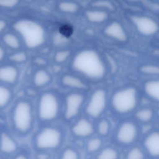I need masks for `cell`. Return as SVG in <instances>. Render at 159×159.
I'll list each match as a JSON object with an SVG mask.
<instances>
[{
  "mask_svg": "<svg viewBox=\"0 0 159 159\" xmlns=\"http://www.w3.org/2000/svg\"><path fill=\"white\" fill-rule=\"evenodd\" d=\"M70 61L71 72L86 81H99L106 74V66L102 57L93 48L78 50L73 55Z\"/></svg>",
  "mask_w": 159,
  "mask_h": 159,
  "instance_id": "1",
  "label": "cell"
},
{
  "mask_svg": "<svg viewBox=\"0 0 159 159\" xmlns=\"http://www.w3.org/2000/svg\"><path fill=\"white\" fill-rule=\"evenodd\" d=\"M12 30L19 35L24 47L29 50L40 48L47 42V35L45 27L35 20L19 19L13 23Z\"/></svg>",
  "mask_w": 159,
  "mask_h": 159,
  "instance_id": "2",
  "label": "cell"
},
{
  "mask_svg": "<svg viewBox=\"0 0 159 159\" xmlns=\"http://www.w3.org/2000/svg\"><path fill=\"white\" fill-rule=\"evenodd\" d=\"M111 106L115 112L125 115L135 109L139 103V93L136 88L127 87L116 91L111 98Z\"/></svg>",
  "mask_w": 159,
  "mask_h": 159,
  "instance_id": "3",
  "label": "cell"
},
{
  "mask_svg": "<svg viewBox=\"0 0 159 159\" xmlns=\"http://www.w3.org/2000/svg\"><path fill=\"white\" fill-rule=\"evenodd\" d=\"M60 108L59 97L54 91H47L39 96L37 113L40 120L49 121L55 119L59 113Z\"/></svg>",
  "mask_w": 159,
  "mask_h": 159,
  "instance_id": "4",
  "label": "cell"
},
{
  "mask_svg": "<svg viewBox=\"0 0 159 159\" xmlns=\"http://www.w3.org/2000/svg\"><path fill=\"white\" fill-rule=\"evenodd\" d=\"M12 122L19 132H29L33 123V112L31 103L25 99H20L16 103L12 111Z\"/></svg>",
  "mask_w": 159,
  "mask_h": 159,
  "instance_id": "5",
  "label": "cell"
},
{
  "mask_svg": "<svg viewBox=\"0 0 159 159\" xmlns=\"http://www.w3.org/2000/svg\"><path fill=\"white\" fill-rule=\"evenodd\" d=\"M107 104V94L103 88L95 89L91 94L86 106V114L93 117L98 118L104 112Z\"/></svg>",
  "mask_w": 159,
  "mask_h": 159,
  "instance_id": "6",
  "label": "cell"
},
{
  "mask_svg": "<svg viewBox=\"0 0 159 159\" xmlns=\"http://www.w3.org/2000/svg\"><path fill=\"white\" fill-rule=\"evenodd\" d=\"M62 140L60 130L53 127H47L41 130L36 137L35 145L42 150L53 149L58 147Z\"/></svg>",
  "mask_w": 159,
  "mask_h": 159,
  "instance_id": "7",
  "label": "cell"
},
{
  "mask_svg": "<svg viewBox=\"0 0 159 159\" xmlns=\"http://www.w3.org/2000/svg\"><path fill=\"white\" fill-rule=\"evenodd\" d=\"M139 135L138 125L133 120H125L118 126L116 133V140L119 144L127 146L135 142Z\"/></svg>",
  "mask_w": 159,
  "mask_h": 159,
  "instance_id": "8",
  "label": "cell"
},
{
  "mask_svg": "<svg viewBox=\"0 0 159 159\" xmlns=\"http://www.w3.org/2000/svg\"><path fill=\"white\" fill-rule=\"evenodd\" d=\"M85 100V96L81 91H72L68 93L65 98V117L70 120L76 117Z\"/></svg>",
  "mask_w": 159,
  "mask_h": 159,
  "instance_id": "9",
  "label": "cell"
},
{
  "mask_svg": "<svg viewBox=\"0 0 159 159\" xmlns=\"http://www.w3.org/2000/svg\"><path fill=\"white\" fill-rule=\"evenodd\" d=\"M131 19L137 30L144 35H153L159 30L158 23L150 17L134 16L131 17Z\"/></svg>",
  "mask_w": 159,
  "mask_h": 159,
  "instance_id": "10",
  "label": "cell"
},
{
  "mask_svg": "<svg viewBox=\"0 0 159 159\" xmlns=\"http://www.w3.org/2000/svg\"><path fill=\"white\" fill-rule=\"evenodd\" d=\"M62 86L74 90V91H83L88 89L86 81L73 73L63 74L60 79Z\"/></svg>",
  "mask_w": 159,
  "mask_h": 159,
  "instance_id": "11",
  "label": "cell"
},
{
  "mask_svg": "<svg viewBox=\"0 0 159 159\" xmlns=\"http://www.w3.org/2000/svg\"><path fill=\"white\" fill-rule=\"evenodd\" d=\"M19 70L17 65L8 63L0 65V83L11 86L17 83Z\"/></svg>",
  "mask_w": 159,
  "mask_h": 159,
  "instance_id": "12",
  "label": "cell"
},
{
  "mask_svg": "<svg viewBox=\"0 0 159 159\" xmlns=\"http://www.w3.org/2000/svg\"><path fill=\"white\" fill-rule=\"evenodd\" d=\"M143 147L150 157L159 158V131L154 130L148 134L143 139Z\"/></svg>",
  "mask_w": 159,
  "mask_h": 159,
  "instance_id": "13",
  "label": "cell"
},
{
  "mask_svg": "<svg viewBox=\"0 0 159 159\" xmlns=\"http://www.w3.org/2000/svg\"><path fill=\"white\" fill-rule=\"evenodd\" d=\"M1 40L4 47L12 52L22 50L24 47L21 39L13 30L4 32L1 35Z\"/></svg>",
  "mask_w": 159,
  "mask_h": 159,
  "instance_id": "14",
  "label": "cell"
},
{
  "mask_svg": "<svg viewBox=\"0 0 159 159\" xmlns=\"http://www.w3.org/2000/svg\"><path fill=\"white\" fill-rule=\"evenodd\" d=\"M52 76L45 68H38L32 77V85L36 88H42L51 83Z\"/></svg>",
  "mask_w": 159,
  "mask_h": 159,
  "instance_id": "15",
  "label": "cell"
},
{
  "mask_svg": "<svg viewBox=\"0 0 159 159\" xmlns=\"http://www.w3.org/2000/svg\"><path fill=\"white\" fill-rule=\"evenodd\" d=\"M104 33L107 36L120 42H125L127 39L125 30L117 22H112L109 24L104 29Z\"/></svg>",
  "mask_w": 159,
  "mask_h": 159,
  "instance_id": "16",
  "label": "cell"
},
{
  "mask_svg": "<svg viewBox=\"0 0 159 159\" xmlns=\"http://www.w3.org/2000/svg\"><path fill=\"white\" fill-rule=\"evenodd\" d=\"M72 132L78 137H86L90 136L94 132V127L88 119H80L72 127Z\"/></svg>",
  "mask_w": 159,
  "mask_h": 159,
  "instance_id": "17",
  "label": "cell"
},
{
  "mask_svg": "<svg viewBox=\"0 0 159 159\" xmlns=\"http://www.w3.org/2000/svg\"><path fill=\"white\" fill-rule=\"evenodd\" d=\"M84 16L86 19L92 24H101L105 22L109 17L106 11L94 8L86 10Z\"/></svg>",
  "mask_w": 159,
  "mask_h": 159,
  "instance_id": "18",
  "label": "cell"
},
{
  "mask_svg": "<svg viewBox=\"0 0 159 159\" xmlns=\"http://www.w3.org/2000/svg\"><path fill=\"white\" fill-rule=\"evenodd\" d=\"M57 7L59 11L66 14H76L80 11V4L70 0H62L58 2Z\"/></svg>",
  "mask_w": 159,
  "mask_h": 159,
  "instance_id": "19",
  "label": "cell"
},
{
  "mask_svg": "<svg viewBox=\"0 0 159 159\" xmlns=\"http://www.w3.org/2000/svg\"><path fill=\"white\" fill-rule=\"evenodd\" d=\"M143 90L148 97L159 102V80L146 81L143 85Z\"/></svg>",
  "mask_w": 159,
  "mask_h": 159,
  "instance_id": "20",
  "label": "cell"
},
{
  "mask_svg": "<svg viewBox=\"0 0 159 159\" xmlns=\"http://www.w3.org/2000/svg\"><path fill=\"white\" fill-rule=\"evenodd\" d=\"M17 148L16 142L7 134L2 133L0 137V150L4 153H12Z\"/></svg>",
  "mask_w": 159,
  "mask_h": 159,
  "instance_id": "21",
  "label": "cell"
},
{
  "mask_svg": "<svg viewBox=\"0 0 159 159\" xmlns=\"http://www.w3.org/2000/svg\"><path fill=\"white\" fill-rule=\"evenodd\" d=\"M73 52L69 48H62L57 50L53 54V61L55 64L61 65L70 60Z\"/></svg>",
  "mask_w": 159,
  "mask_h": 159,
  "instance_id": "22",
  "label": "cell"
},
{
  "mask_svg": "<svg viewBox=\"0 0 159 159\" xmlns=\"http://www.w3.org/2000/svg\"><path fill=\"white\" fill-rule=\"evenodd\" d=\"M7 60L9 63L15 65L24 64L28 60V54L27 52L23 49L12 52L7 56Z\"/></svg>",
  "mask_w": 159,
  "mask_h": 159,
  "instance_id": "23",
  "label": "cell"
},
{
  "mask_svg": "<svg viewBox=\"0 0 159 159\" xmlns=\"http://www.w3.org/2000/svg\"><path fill=\"white\" fill-rule=\"evenodd\" d=\"M13 93L9 86L0 83V108L7 106L11 102Z\"/></svg>",
  "mask_w": 159,
  "mask_h": 159,
  "instance_id": "24",
  "label": "cell"
},
{
  "mask_svg": "<svg viewBox=\"0 0 159 159\" xmlns=\"http://www.w3.org/2000/svg\"><path fill=\"white\" fill-rule=\"evenodd\" d=\"M154 117V111L150 107H143L136 111L135 118L142 123H148L152 120Z\"/></svg>",
  "mask_w": 159,
  "mask_h": 159,
  "instance_id": "25",
  "label": "cell"
},
{
  "mask_svg": "<svg viewBox=\"0 0 159 159\" xmlns=\"http://www.w3.org/2000/svg\"><path fill=\"white\" fill-rule=\"evenodd\" d=\"M119 152L113 147L104 148L98 155L97 159H118Z\"/></svg>",
  "mask_w": 159,
  "mask_h": 159,
  "instance_id": "26",
  "label": "cell"
},
{
  "mask_svg": "<svg viewBox=\"0 0 159 159\" xmlns=\"http://www.w3.org/2000/svg\"><path fill=\"white\" fill-rule=\"evenodd\" d=\"M145 152L139 147L131 148L127 153L125 159H145Z\"/></svg>",
  "mask_w": 159,
  "mask_h": 159,
  "instance_id": "27",
  "label": "cell"
},
{
  "mask_svg": "<svg viewBox=\"0 0 159 159\" xmlns=\"http://www.w3.org/2000/svg\"><path fill=\"white\" fill-rule=\"evenodd\" d=\"M93 8L98 9L101 10H109L114 11V6L113 4L108 0H96L91 3Z\"/></svg>",
  "mask_w": 159,
  "mask_h": 159,
  "instance_id": "28",
  "label": "cell"
},
{
  "mask_svg": "<svg viewBox=\"0 0 159 159\" xmlns=\"http://www.w3.org/2000/svg\"><path fill=\"white\" fill-rule=\"evenodd\" d=\"M102 140L100 138H93L89 140L87 144V150L90 153L98 151L102 145Z\"/></svg>",
  "mask_w": 159,
  "mask_h": 159,
  "instance_id": "29",
  "label": "cell"
},
{
  "mask_svg": "<svg viewBox=\"0 0 159 159\" xmlns=\"http://www.w3.org/2000/svg\"><path fill=\"white\" fill-rule=\"evenodd\" d=\"M110 123L107 119H102L98 124L97 130L98 133L102 136L108 135L110 131Z\"/></svg>",
  "mask_w": 159,
  "mask_h": 159,
  "instance_id": "30",
  "label": "cell"
},
{
  "mask_svg": "<svg viewBox=\"0 0 159 159\" xmlns=\"http://www.w3.org/2000/svg\"><path fill=\"white\" fill-rule=\"evenodd\" d=\"M140 71L147 75H159V66L156 65H144L140 68Z\"/></svg>",
  "mask_w": 159,
  "mask_h": 159,
  "instance_id": "31",
  "label": "cell"
},
{
  "mask_svg": "<svg viewBox=\"0 0 159 159\" xmlns=\"http://www.w3.org/2000/svg\"><path fill=\"white\" fill-rule=\"evenodd\" d=\"M68 39L62 34H56L53 37V43L57 46L62 47V48H66L65 46L68 43Z\"/></svg>",
  "mask_w": 159,
  "mask_h": 159,
  "instance_id": "32",
  "label": "cell"
},
{
  "mask_svg": "<svg viewBox=\"0 0 159 159\" xmlns=\"http://www.w3.org/2000/svg\"><path fill=\"white\" fill-rule=\"evenodd\" d=\"M20 2V0H0V7L11 9L17 7Z\"/></svg>",
  "mask_w": 159,
  "mask_h": 159,
  "instance_id": "33",
  "label": "cell"
},
{
  "mask_svg": "<svg viewBox=\"0 0 159 159\" xmlns=\"http://www.w3.org/2000/svg\"><path fill=\"white\" fill-rule=\"evenodd\" d=\"M78 153L72 148L65 149L61 155V159H78Z\"/></svg>",
  "mask_w": 159,
  "mask_h": 159,
  "instance_id": "34",
  "label": "cell"
},
{
  "mask_svg": "<svg viewBox=\"0 0 159 159\" xmlns=\"http://www.w3.org/2000/svg\"><path fill=\"white\" fill-rule=\"evenodd\" d=\"M33 63L39 68H45L48 65V61L43 57L37 56L34 58Z\"/></svg>",
  "mask_w": 159,
  "mask_h": 159,
  "instance_id": "35",
  "label": "cell"
},
{
  "mask_svg": "<svg viewBox=\"0 0 159 159\" xmlns=\"http://www.w3.org/2000/svg\"><path fill=\"white\" fill-rule=\"evenodd\" d=\"M7 56L6 48L0 43V62L3 61L6 58H7Z\"/></svg>",
  "mask_w": 159,
  "mask_h": 159,
  "instance_id": "36",
  "label": "cell"
},
{
  "mask_svg": "<svg viewBox=\"0 0 159 159\" xmlns=\"http://www.w3.org/2000/svg\"><path fill=\"white\" fill-rule=\"evenodd\" d=\"M7 26V22L5 19L0 18V35H2L4 32H5V30H6Z\"/></svg>",
  "mask_w": 159,
  "mask_h": 159,
  "instance_id": "37",
  "label": "cell"
},
{
  "mask_svg": "<svg viewBox=\"0 0 159 159\" xmlns=\"http://www.w3.org/2000/svg\"><path fill=\"white\" fill-rule=\"evenodd\" d=\"M38 159H47V155L45 154H40L37 157Z\"/></svg>",
  "mask_w": 159,
  "mask_h": 159,
  "instance_id": "38",
  "label": "cell"
},
{
  "mask_svg": "<svg viewBox=\"0 0 159 159\" xmlns=\"http://www.w3.org/2000/svg\"><path fill=\"white\" fill-rule=\"evenodd\" d=\"M14 159H28V158L24 155H19Z\"/></svg>",
  "mask_w": 159,
  "mask_h": 159,
  "instance_id": "39",
  "label": "cell"
},
{
  "mask_svg": "<svg viewBox=\"0 0 159 159\" xmlns=\"http://www.w3.org/2000/svg\"><path fill=\"white\" fill-rule=\"evenodd\" d=\"M157 113H158V116H159V109H158V112H157Z\"/></svg>",
  "mask_w": 159,
  "mask_h": 159,
  "instance_id": "40",
  "label": "cell"
}]
</instances>
